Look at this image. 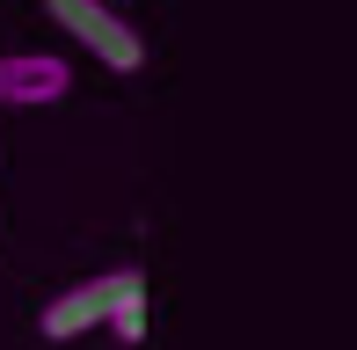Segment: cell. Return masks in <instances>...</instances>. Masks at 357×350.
<instances>
[{
    "label": "cell",
    "instance_id": "obj_3",
    "mask_svg": "<svg viewBox=\"0 0 357 350\" xmlns=\"http://www.w3.org/2000/svg\"><path fill=\"white\" fill-rule=\"evenodd\" d=\"M73 88V66L59 52H15L0 59V109H44Z\"/></svg>",
    "mask_w": 357,
    "mask_h": 350
},
{
    "label": "cell",
    "instance_id": "obj_2",
    "mask_svg": "<svg viewBox=\"0 0 357 350\" xmlns=\"http://www.w3.org/2000/svg\"><path fill=\"white\" fill-rule=\"evenodd\" d=\"M139 270H109V277H80V284H66L59 299H44V314H37V328L52 343H66V336H88V328H102L109 321V307H117V292L132 284Z\"/></svg>",
    "mask_w": 357,
    "mask_h": 350
},
{
    "label": "cell",
    "instance_id": "obj_4",
    "mask_svg": "<svg viewBox=\"0 0 357 350\" xmlns=\"http://www.w3.org/2000/svg\"><path fill=\"white\" fill-rule=\"evenodd\" d=\"M109 328H117V343H146V277H132L117 292V307H109Z\"/></svg>",
    "mask_w": 357,
    "mask_h": 350
},
{
    "label": "cell",
    "instance_id": "obj_1",
    "mask_svg": "<svg viewBox=\"0 0 357 350\" xmlns=\"http://www.w3.org/2000/svg\"><path fill=\"white\" fill-rule=\"evenodd\" d=\"M44 15H52L88 59H102L109 73H139L146 66V37L109 8V0H44Z\"/></svg>",
    "mask_w": 357,
    "mask_h": 350
}]
</instances>
